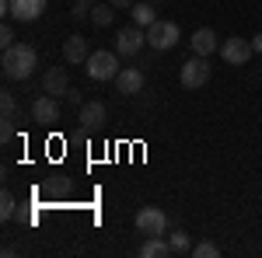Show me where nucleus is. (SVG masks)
<instances>
[{
  "instance_id": "obj_1",
  "label": "nucleus",
  "mask_w": 262,
  "mask_h": 258,
  "mask_svg": "<svg viewBox=\"0 0 262 258\" xmlns=\"http://www.w3.org/2000/svg\"><path fill=\"white\" fill-rule=\"evenodd\" d=\"M4 77L7 80H28L35 74V66H39V53L32 49V45H25V42H14L11 49H4Z\"/></svg>"
},
{
  "instance_id": "obj_2",
  "label": "nucleus",
  "mask_w": 262,
  "mask_h": 258,
  "mask_svg": "<svg viewBox=\"0 0 262 258\" xmlns=\"http://www.w3.org/2000/svg\"><path fill=\"white\" fill-rule=\"evenodd\" d=\"M182 39V32H179V25L175 21H154L150 28H147V45L154 49V53H168V49H175Z\"/></svg>"
},
{
  "instance_id": "obj_3",
  "label": "nucleus",
  "mask_w": 262,
  "mask_h": 258,
  "mask_svg": "<svg viewBox=\"0 0 262 258\" xmlns=\"http://www.w3.org/2000/svg\"><path fill=\"white\" fill-rule=\"evenodd\" d=\"M119 53H108V49H98L88 56V77L91 80H116L119 74Z\"/></svg>"
},
{
  "instance_id": "obj_4",
  "label": "nucleus",
  "mask_w": 262,
  "mask_h": 258,
  "mask_svg": "<svg viewBox=\"0 0 262 258\" xmlns=\"http://www.w3.org/2000/svg\"><path fill=\"white\" fill-rule=\"evenodd\" d=\"M252 56H255V45L248 39H242V35H231V39L221 42V60L231 63V66H245Z\"/></svg>"
},
{
  "instance_id": "obj_5",
  "label": "nucleus",
  "mask_w": 262,
  "mask_h": 258,
  "mask_svg": "<svg viewBox=\"0 0 262 258\" xmlns=\"http://www.w3.org/2000/svg\"><path fill=\"white\" fill-rule=\"evenodd\" d=\"M179 80H182V87H189V91L203 87V84L210 80V63H206V56H192V60L182 63Z\"/></svg>"
},
{
  "instance_id": "obj_6",
  "label": "nucleus",
  "mask_w": 262,
  "mask_h": 258,
  "mask_svg": "<svg viewBox=\"0 0 262 258\" xmlns=\"http://www.w3.org/2000/svg\"><path fill=\"white\" fill-rule=\"evenodd\" d=\"M137 230H140L143 238H164L168 217H164L161 209H154V206H143L140 213H137Z\"/></svg>"
},
{
  "instance_id": "obj_7",
  "label": "nucleus",
  "mask_w": 262,
  "mask_h": 258,
  "mask_svg": "<svg viewBox=\"0 0 262 258\" xmlns=\"http://www.w3.org/2000/svg\"><path fill=\"white\" fill-rule=\"evenodd\" d=\"M143 45H147V28H140V25H129L116 35V53L119 56H137Z\"/></svg>"
},
{
  "instance_id": "obj_8",
  "label": "nucleus",
  "mask_w": 262,
  "mask_h": 258,
  "mask_svg": "<svg viewBox=\"0 0 262 258\" xmlns=\"http://www.w3.org/2000/svg\"><path fill=\"white\" fill-rule=\"evenodd\" d=\"M112 84H116V91H119V95L133 98V95H140V91H143V74L137 70V66H122Z\"/></svg>"
},
{
  "instance_id": "obj_9",
  "label": "nucleus",
  "mask_w": 262,
  "mask_h": 258,
  "mask_svg": "<svg viewBox=\"0 0 262 258\" xmlns=\"http://www.w3.org/2000/svg\"><path fill=\"white\" fill-rule=\"evenodd\" d=\"M32 119L39 122V126H53V122H60V105L53 95H42V98L32 101Z\"/></svg>"
},
{
  "instance_id": "obj_10",
  "label": "nucleus",
  "mask_w": 262,
  "mask_h": 258,
  "mask_svg": "<svg viewBox=\"0 0 262 258\" xmlns=\"http://www.w3.org/2000/svg\"><path fill=\"white\" fill-rule=\"evenodd\" d=\"M42 91H46V95H53V98L67 95V91H70L67 66H49V70H46V77H42Z\"/></svg>"
},
{
  "instance_id": "obj_11",
  "label": "nucleus",
  "mask_w": 262,
  "mask_h": 258,
  "mask_svg": "<svg viewBox=\"0 0 262 258\" xmlns=\"http://www.w3.org/2000/svg\"><path fill=\"white\" fill-rule=\"evenodd\" d=\"M88 39L84 35H70V39L63 42V60L70 63V66H81V63H88Z\"/></svg>"
},
{
  "instance_id": "obj_12",
  "label": "nucleus",
  "mask_w": 262,
  "mask_h": 258,
  "mask_svg": "<svg viewBox=\"0 0 262 258\" xmlns=\"http://www.w3.org/2000/svg\"><path fill=\"white\" fill-rule=\"evenodd\" d=\"M77 122H81L84 129H98L101 122H105V101H84L81 112H77Z\"/></svg>"
},
{
  "instance_id": "obj_13",
  "label": "nucleus",
  "mask_w": 262,
  "mask_h": 258,
  "mask_svg": "<svg viewBox=\"0 0 262 258\" xmlns=\"http://www.w3.org/2000/svg\"><path fill=\"white\" fill-rule=\"evenodd\" d=\"M46 11V0H11V18L18 21H35Z\"/></svg>"
},
{
  "instance_id": "obj_14",
  "label": "nucleus",
  "mask_w": 262,
  "mask_h": 258,
  "mask_svg": "<svg viewBox=\"0 0 262 258\" xmlns=\"http://www.w3.org/2000/svg\"><path fill=\"white\" fill-rule=\"evenodd\" d=\"M189 45H192L196 56H210V53H217V35H213L210 28H196V32L189 35Z\"/></svg>"
},
{
  "instance_id": "obj_15",
  "label": "nucleus",
  "mask_w": 262,
  "mask_h": 258,
  "mask_svg": "<svg viewBox=\"0 0 262 258\" xmlns=\"http://www.w3.org/2000/svg\"><path fill=\"white\" fill-rule=\"evenodd\" d=\"M140 258H168V255H175L171 251V241H164V238H147L140 244V251H137Z\"/></svg>"
},
{
  "instance_id": "obj_16",
  "label": "nucleus",
  "mask_w": 262,
  "mask_h": 258,
  "mask_svg": "<svg viewBox=\"0 0 262 258\" xmlns=\"http://www.w3.org/2000/svg\"><path fill=\"white\" fill-rule=\"evenodd\" d=\"M129 14H133V25H140V28H150V25L158 21V14H154V0H137Z\"/></svg>"
},
{
  "instance_id": "obj_17",
  "label": "nucleus",
  "mask_w": 262,
  "mask_h": 258,
  "mask_svg": "<svg viewBox=\"0 0 262 258\" xmlns=\"http://www.w3.org/2000/svg\"><path fill=\"white\" fill-rule=\"evenodd\" d=\"M112 21H116V7L112 4H95L91 7V25L95 28H108Z\"/></svg>"
},
{
  "instance_id": "obj_18",
  "label": "nucleus",
  "mask_w": 262,
  "mask_h": 258,
  "mask_svg": "<svg viewBox=\"0 0 262 258\" xmlns=\"http://www.w3.org/2000/svg\"><path fill=\"white\" fill-rule=\"evenodd\" d=\"M168 241H171V251H175V255H192V241H189L185 230H175Z\"/></svg>"
},
{
  "instance_id": "obj_19",
  "label": "nucleus",
  "mask_w": 262,
  "mask_h": 258,
  "mask_svg": "<svg viewBox=\"0 0 262 258\" xmlns=\"http://www.w3.org/2000/svg\"><path fill=\"white\" fill-rule=\"evenodd\" d=\"M14 213H18V202H14V196L4 189V192H0V220H11Z\"/></svg>"
},
{
  "instance_id": "obj_20",
  "label": "nucleus",
  "mask_w": 262,
  "mask_h": 258,
  "mask_svg": "<svg viewBox=\"0 0 262 258\" xmlns=\"http://www.w3.org/2000/svg\"><path fill=\"white\" fill-rule=\"evenodd\" d=\"M221 255V248L213 244V241H200V244H192V258H217Z\"/></svg>"
},
{
  "instance_id": "obj_21",
  "label": "nucleus",
  "mask_w": 262,
  "mask_h": 258,
  "mask_svg": "<svg viewBox=\"0 0 262 258\" xmlns=\"http://www.w3.org/2000/svg\"><path fill=\"white\" fill-rule=\"evenodd\" d=\"M0 108H4V115H18V101H14V95L11 91H0Z\"/></svg>"
},
{
  "instance_id": "obj_22",
  "label": "nucleus",
  "mask_w": 262,
  "mask_h": 258,
  "mask_svg": "<svg viewBox=\"0 0 262 258\" xmlns=\"http://www.w3.org/2000/svg\"><path fill=\"white\" fill-rule=\"evenodd\" d=\"M91 7H95V0H77L70 14H74L77 21H84V18H91Z\"/></svg>"
},
{
  "instance_id": "obj_23",
  "label": "nucleus",
  "mask_w": 262,
  "mask_h": 258,
  "mask_svg": "<svg viewBox=\"0 0 262 258\" xmlns=\"http://www.w3.org/2000/svg\"><path fill=\"white\" fill-rule=\"evenodd\" d=\"M0 45H4V49H11V45H14V28H11V25H4V28H0Z\"/></svg>"
},
{
  "instance_id": "obj_24",
  "label": "nucleus",
  "mask_w": 262,
  "mask_h": 258,
  "mask_svg": "<svg viewBox=\"0 0 262 258\" xmlns=\"http://www.w3.org/2000/svg\"><path fill=\"white\" fill-rule=\"evenodd\" d=\"M11 136H14V119H11V115H4V126H0V139L7 143Z\"/></svg>"
},
{
  "instance_id": "obj_25",
  "label": "nucleus",
  "mask_w": 262,
  "mask_h": 258,
  "mask_svg": "<svg viewBox=\"0 0 262 258\" xmlns=\"http://www.w3.org/2000/svg\"><path fill=\"white\" fill-rule=\"evenodd\" d=\"M67 101H70L74 108H81V105H84V95H81V91H74V87H70V91H67Z\"/></svg>"
},
{
  "instance_id": "obj_26",
  "label": "nucleus",
  "mask_w": 262,
  "mask_h": 258,
  "mask_svg": "<svg viewBox=\"0 0 262 258\" xmlns=\"http://www.w3.org/2000/svg\"><path fill=\"white\" fill-rule=\"evenodd\" d=\"M0 14H4V18H11V0H0Z\"/></svg>"
},
{
  "instance_id": "obj_27",
  "label": "nucleus",
  "mask_w": 262,
  "mask_h": 258,
  "mask_svg": "<svg viewBox=\"0 0 262 258\" xmlns=\"http://www.w3.org/2000/svg\"><path fill=\"white\" fill-rule=\"evenodd\" d=\"M108 4H112V7H133L137 0H108Z\"/></svg>"
},
{
  "instance_id": "obj_28",
  "label": "nucleus",
  "mask_w": 262,
  "mask_h": 258,
  "mask_svg": "<svg viewBox=\"0 0 262 258\" xmlns=\"http://www.w3.org/2000/svg\"><path fill=\"white\" fill-rule=\"evenodd\" d=\"M252 45H255V53H262V32L255 35V39H252Z\"/></svg>"
},
{
  "instance_id": "obj_29",
  "label": "nucleus",
  "mask_w": 262,
  "mask_h": 258,
  "mask_svg": "<svg viewBox=\"0 0 262 258\" xmlns=\"http://www.w3.org/2000/svg\"><path fill=\"white\" fill-rule=\"evenodd\" d=\"M154 4H158V0H154Z\"/></svg>"
}]
</instances>
